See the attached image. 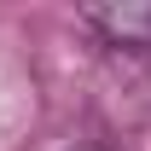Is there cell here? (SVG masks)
<instances>
[{
    "mask_svg": "<svg viewBox=\"0 0 151 151\" xmlns=\"http://www.w3.org/2000/svg\"><path fill=\"white\" fill-rule=\"evenodd\" d=\"M87 29L111 41V47H128V52H151V0H116V6H87L81 12Z\"/></svg>",
    "mask_w": 151,
    "mask_h": 151,
    "instance_id": "1",
    "label": "cell"
},
{
    "mask_svg": "<svg viewBox=\"0 0 151 151\" xmlns=\"http://www.w3.org/2000/svg\"><path fill=\"white\" fill-rule=\"evenodd\" d=\"M93 151H99V145H93Z\"/></svg>",
    "mask_w": 151,
    "mask_h": 151,
    "instance_id": "2",
    "label": "cell"
}]
</instances>
